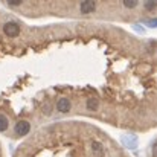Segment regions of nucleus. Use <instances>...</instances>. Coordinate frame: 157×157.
<instances>
[{
    "mask_svg": "<svg viewBox=\"0 0 157 157\" xmlns=\"http://www.w3.org/2000/svg\"><path fill=\"white\" fill-rule=\"evenodd\" d=\"M0 157H2V148H0Z\"/></svg>",
    "mask_w": 157,
    "mask_h": 157,
    "instance_id": "nucleus-7",
    "label": "nucleus"
},
{
    "mask_svg": "<svg viewBox=\"0 0 157 157\" xmlns=\"http://www.w3.org/2000/svg\"><path fill=\"white\" fill-rule=\"evenodd\" d=\"M14 131H15V134H17V136H26V134H28V131H29V124H28V122H25V121H21V122L15 124Z\"/></svg>",
    "mask_w": 157,
    "mask_h": 157,
    "instance_id": "nucleus-3",
    "label": "nucleus"
},
{
    "mask_svg": "<svg viewBox=\"0 0 157 157\" xmlns=\"http://www.w3.org/2000/svg\"><path fill=\"white\" fill-rule=\"evenodd\" d=\"M6 128H8V119L3 114H0V131H3Z\"/></svg>",
    "mask_w": 157,
    "mask_h": 157,
    "instance_id": "nucleus-6",
    "label": "nucleus"
},
{
    "mask_svg": "<svg viewBox=\"0 0 157 157\" xmlns=\"http://www.w3.org/2000/svg\"><path fill=\"white\" fill-rule=\"evenodd\" d=\"M70 101L69 99H59L58 101V104H56V108H58V111H61V113H67L69 110H70Z\"/></svg>",
    "mask_w": 157,
    "mask_h": 157,
    "instance_id": "nucleus-4",
    "label": "nucleus"
},
{
    "mask_svg": "<svg viewBox=\"0 0 157 157\" xmlns=\"http://www.w3.org/2000/svg\"><path fill=\"white\" fill-rule=\"evenodd\" d=\"M95 9H96V3L95 2H84V3H81V11L84 14H90Z\"/></svg>",
    "mask_w": 157,
    "mask_h": 157,
    "instance_id": "nucleus-5",
    "label": "nucleus"
},
{
    "mask_svg": "<svg viewBox=\"0 0 157 157\" xmlns=\"http://www.w3.org/2000/svg\"><path fill=\"white\" fill-rule=\"evenodd\" d=\"M3 31H5V34H6L8 37L14 38V37H17V35L20 34V26H18L17 23H14V21H9V23H6V25L3 26Z\"/></svg>",
    "mask_w": 157,
    "mask_h": 157,
    "instance_id": "nucleus-2",
    "label": "nucleus"
},
{
    "mask_svg": "<svg viewBox=\"0 0 157 157\" xmlns=\"http://www.w3.org/2000/svg\"><path fill=\"white\" fill-rule=\"evenodd\" d=\"M15 157H124L108 136L86 124L64 122L25 142Z\"/></svg>",
    "mask_w": 157,
    "mask_h": 157,
    "instance_id": "nucleus-1",
    "label": "nucleus"
}]
</instances>
